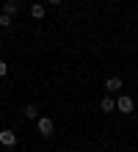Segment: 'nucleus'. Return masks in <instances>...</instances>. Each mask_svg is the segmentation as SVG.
<instances>
[{
    "label": "nucleus",
    "instance_id": "nucleus-5",
    "mask_svg": "<svg viewBox=\"0 0 138 152\" xmlns=\"http://www.w3.org/2000/svg\"><path fill=\"white\" fill-rule=\"evenodd\" d=\"M124 83H122V77H108L105 80V91H110V94H119V88H122Z\"/></svg>",
    "mask_w": 138,
    "mask_h": 152
},
{
    "label": "nucleus",
    "instance_id": "nucleus-12",
    "mask_svg": "<svg viewBox=\"0 0 138 152\" xmlns=\"http://www.w3.org/2000/svg\"><path fill=\"white\" fill-rule=\"evenodd\" d=\"M0 94H3V83H0Z\"/></svg>",
    "mask_w": 138,
    "mask_h": 152
},
{
    "label": "nucleus",
    "instance_id": "nucleus-13",
    "mask_svg": "<svg viewBox=\"0 0 138 152\" xmlns=\"http://www.w3.org/2000/svg\"><path fill=\"white\" fill-rule=\"evenodd\" d=\"M0 119H3V113H0Z\"/></svg>",
    "mask_w": 138,
    "mask_h": 152
},
{
    "label": "nucleus",
    "instance_id": "nucleus-9",
    "mask_svg": "<svg viewBox=\"0 0 138 152\" xmlns=\"http://www.w3.org/2000/svg\"><path fill=\"white\" fill-rule=\"evenodd\" d=\"M11 22H14V17H8V14H3V11H0V28H11Z\"/></svg>",
    "mask_w": 138,
    "mask_h": 152
},
{
    "label": "nucleus",
    "instance_id": "nucleus-1",
    "mask_svg": "<svg viewBox=\"0 0 138 152\" xmlns=\"http://www.w3.org/2000/svg\"><path fill=\"white\" fill-rule=\"evenodd\" d=\"M36 127H39V136L42 138H50L53 130H55V122L50 119V116H39V119H36Z\"/></svg>",
    "mask_w": 138,
    "mask_h": 152
},
{
    "label": "nucleus",
    "instance_id": "nucleus-7",
    "mask_svg": "<svg viewBox=\"0 0 138 152\" xmlns=\"http://www.w3.org/2000/svg\"><path fill=\"white\" fill-rule=\"evenodd\" d=\"M44 14H47V8H44L42 3H33L31 6V17H33V20H44Z\"/></svg>",
    "mask_w": 138,
    "mask_h": 152
},
{
    "label": "nucleus",
    "instance_id": "nucleus-2",
    "mask_svg": "<svg viewBox=\"0 0 138 152\" xmlns=\"http://www.w3.org/2000/svg\"><path fill=\"white\" fill-rule=\"evenodd\" d=\"M135 108V102H133V97L130 94H119L116 97V111H122V113H133Z\"/></svg>",
    "mask_w": 138,
    "mask_h": 152
},
{
    "label": "nucleus",
    "instance_id": "nucleus-8",
    "mask_svg": "<svg viewBox=\"0 0 138 152\" xmlns=\"http://www.w3.org/2000/svg\"><path fill=\"white\" fill-rule=\"evenodd\" d=\"M25 116L36 122V119H39V105H36V102H28V105H25Z\"/></svg>",
    "mask_w": 138,
    "mask_h": 152
},
{
    "label": "nucleus",
    "instance_id": "nucleus-6",
    "mask_svg": "<svg viewBox=\"0 0 138 152\" xmlns=\"http://www.w3.org/2000/svg\"><path fill=\"white\" fill-rule=\"evenodd\" d=\"M99 111L113 113V111H116V100H113V97H102V100H99Z\"/></svg>",
    "mask_w": 138,
    "mask_h": 152
},
{
    "label": "nucleus",
    "instance_id": "nucleus-10",
    "mask_svg": "<svg viewBox=\"0 0 138 152\" xmlns=\"http://www.w3.org/2000/svg\"><path fill=\"white\" fill-rule=\"evenodd\" d=\"M6 75H8V64H6L3 58H0V77H6Z\"/></svg>",
    "mask_w": 138,
    "mask_h": 152
},
{
    "label": "nucleus",
    "instance_id": "nucleus-11",
    "mask_svg": "<svg viewBox=\"0 0 138 152\" xmlns=\"http://www.w3.org/2000/svg\"><path fill=\"white\" fill-rule=\"evenodd\" d=\"M47 3H50V6H61V0H47Z\"/></svg>",
    "mask_w": 138,
    "mask_h": 152
},
{
    "label": "nucleus",
    "instance_id": "nucleus-3",
    "mask_svg": "<svg viewBox=\"0 0 138 152\" xmlns=\"http://www.w3.org/2000/svg\"><path fill=\"white\" fill-rule=\"evenodd\" d=\"M0 144L3 147H14L17 144V133L14 130H0Z\"/></svg>",
    "mask_w": 138,
    "mask_h": 152
},
{
    "label": "nucleus",
    "instance_id": "nucleus-4",
    "mask_svg": "<svg viewBox=\"0 0 138 152\" xmlns=\"http://www.w3.org/2000/svg\"><path fill=\"white\" fill-rule=\"evenodd\" d=\"M3 14L17 17V14H20V0H6V3H3Z\"/></svg>",
    "mask_w": 138,
    "mask_h": 152
}]
</instances>
